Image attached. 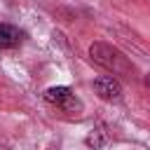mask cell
I'll list each match as a JSON object with an SVG mask.
<instances>
[{
  "label": "cell",
  "instance_id": "6da1fadb",
  "mask_svg": "<svg viewBox=\"0 0 150 150\" xmlns=\"http://www.w3.org/2000/svg\"><path fill=\"white\" fill-rule=\"evenodd\" d=\"M89 54H91V59H94L98 66H103V68L110 70L112 75L131 77V73H134V66L129 63V59H127L120 49H115V47H110V45H105V42H94V45L89 47Z\"/></svg>",
  "mask_w": 150,
  "mask_h": 150
},
{
  "label": "cell",
  "instance_id": "7a4b0ae2",
  "mask_svg": "<svg viewBox=\"0 0 150 150\" xmlns=\"http://www.w3.org/2000/svg\"><path fill=\"white\" fill-rule=\"evenodd\" d=\"M45 101L52 103V105H56V108H61V110H66V112H80L82 110L80 98L68 87H49L45 91Z\"/></svg>",
  "mask_w": 150,
  "mask_h": 150
},
{
  "label": "cell",
  "instance_id": "3957f363",
  "mask_svg": "<svg viewBox=\"0 0 150 150\" xmlns=\"http://www.w3.org/2000/svg\"><path fill=\"white\" fill-rule=\"evenodd\" d=\"M94 91L103 101H117L122 96V84L112 75H101V77L94 80Z\"/></svg>",
  "mask_w": 150,
  "mask_h": 150
},
{
  "label": "cell",
  "instance_id": "277c9868",
  "mask_svg": "<svg viewBox=\"0 0 150 150\" xmlns=\"http://www.w3.org/2000/svg\"><path fill=\"white\" fill-rule=\"evenodd\" d=\"M21 30L9 26V23H0V49H12L21 42Z\"/></svg>",
  "mask_w": 150,
  "mask_h": 150
},
{
  "label": "cell",
  "instance_id": "5b68a950",
  "mask_svg": "<svg viewBox=\"0 0 150 150\" xmlns=\"http://www.w3.org/2000/svg\"><path fill=\"white\" fill-rule=\"evenodd\" d=\"M101 143H103V136H101V134H98V131H96V134H94V131H91V134H89V136H87V145H94V148H98V145H101Z\"/></svg>",
  "mask_w": 150,
  "mask_h": 150
},
{
  "label": "cell",
  "instance_id": "8992f818",
  "mask_svg": "<svg viewBox=\"0 0 150 150\" xmlns=\"http://www.w3.org/2000/svg\"><path fill=\"white\" fill-rule=\"evenodd\" d=\"M145 84H148V87H150V75H148V77H145Z\"/></svg>",
  "mask_w": 150,
  "mask_h": 150
}]
</instances>
